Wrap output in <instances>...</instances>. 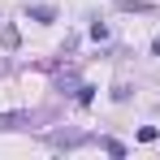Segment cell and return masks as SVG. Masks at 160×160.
<instances>
[{
	"label": "cell",
	"instance_id": "2",
	"mask_svg": "<svg viewBox=\"0 0 160 160\" xmlns=\"http://www.w3.org/2000/svg\"><path fill=\"white\" fill-rule=\"evenodd\" d=\"M104 152H112V156H126V147H121L117 138H104Z\"/></svg>",
	"mask_w": 160,
	"mask_h": 160
},
{
	"label": "cell",
	"instance_id": "1",
	"mask_svg": "<svg viewBox=\"0 0 160 160\" xmlns=\"http://www.w3.org/2000/svg\"><path fill=\"white\" fill-rule=\"evenodd\" d=\"M26 18H30V22H52L56 9H52V4H26Z\"/></svg>",
	"mask_w": 160,
	"mask_h": 160
},
{
	"label": "cell",
	"instance_id": "3",
	"mask_svg": "<svg viewBox=\"0 0 160 160\" xmlns=\"http://www.w3.org/2000/svg\"><path fill=\"white\" fill-rule=\"evenodd\" d=\"M95 100V87H78V104H91Z\"/></svg>",
	"mask_w": 160,
	"mask_h": 160
},
{
	"label": "cell",
	"instance_id": "4",
	"mask_svg": "<svg viewBox=\"0 0 160 160\" xmlns=\"http://www.w3.org/2000/svg\"><path fill=\"white\" fill-rule=\"evenodd\" d=\"M138 143H156V126H143L138 130Z\"/></svg>",
	"mask_w": 160,
	"mask_h": 160
}]
</instances>
